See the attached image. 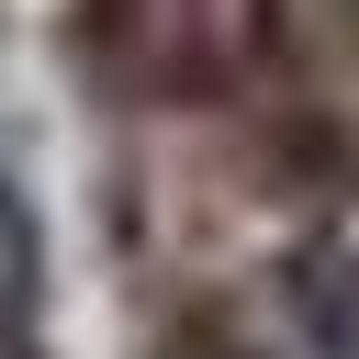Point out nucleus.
Listing matches in <instances>:
<instances>
[{"mask_svg":"<svg viewBox=\"0 0 359 359\" xmlns=\"http://www.w3.org/2000/svg\"><path fill=\"white\" fill-rule=\"evenodd\" d=\"M34 292H45V224H34V202L0 180V359L22 348V325H34Z\"/></svg>","mask_w":359,"mask_h":359,"instance_id":"20e7f679","label":"nucleus"},{"mask_svg":"<svg viewBox=\"0 0 359 359\" xmlns=\"http://www.w3.org/2000/svg\"><path fill=\"white\" fill-rule=\"evenodd\" d=\"M269 45L303 79H348L359 67V0H269Z\"/></svg>","mask_w":359,"mask_h":359,"instance_id":"7ed1b4c3","label":"nucleus"},{"mask_svg":"<svg viewBox=\"0 0 359 359\" xmlns=\"http://www.w3.org/2000/svg\"><path fill=\"white\" fill-rule=\"evenodd\" d=\"M258 34H269V0H90V67L157 112L224 101Z\"/></svg>","mask_w":359,"mask_h":359,"instance_id":"f257e3e1","label":"nucleus"},{"mask_svg":"<svg viewBox=\"0 0 359 359\" xmlns=\"http://www.w3.org/2000/svg\"><path fill=\"white\" fill-rule=\"evenodd\" d=\"M280 303H292V337H303L314 359H359V247H314V258H292Z\"/></svg>","mask_w":359,"mask_h":359,"instance_id":"f03ea898","label":"nucleus"}]
</instances>
